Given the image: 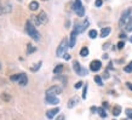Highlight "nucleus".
Masks as SVG:
<instances>
[{"mask_svg":"<svg viewBox=\"0 0 132 120\" xmlns=\"http://www.w3.org/2000/svg\"><path fill=\"white\" fill-rule=\"evenodd\" d=\"M26 30L28 33V35L32 38L33 40H35V41H39L40 40V33L36 30L35 26L30 22V21H27V23H26Z\"/></svg>","mask_w":132,"mask_h":120,"instance_id":"obj_1","label":"nucleus"},{"mask_svg":"<svg viewBox=\"0 0 132 120\" xmlns=\"http://www.w3.org/2000/svg\"><path fill=\"white\" fill-rule=\"evenodd\" d=\"M73 10L76 12L78 16L82 17L85 15V9H84V6H82L81 0H75V1H74V4H73Z\"/></svg>","mask_w":132,"mask_h":120,"instance_id":"obj_2","label":"nucleus"},{"mask_svg":"<svg viewBox=\"0 0 132 120\" xmlns=\"http://www.w3.org/2000/svg\"><path fill=\"white\" fill-rule=\"evenodd\" d=\"M131 12H132L131 9H127V10H125V11L122 12L121 18H120V21H119V24H120L121 27L127 24V22L130 21V18H131Z\"/></svg>","mask_w":132,"mask_h":120,"instance_id":"obj_3","label":"nucleus"},{"mask_svg":"<svg viewBox=\"0 0 132 120\" xmlns=\"http://www.w3.org/2000/svg\"><path fill=\"white\" fill-rule=\"evenodd\" d=\"M69 46V44H68V41H67V39H63L62 41H61V44H60V46H58V49H57V56L58 57H62V56H64L65 55V50H67V47Z\"/></svg>","mask_w":132,"mask_h":120,"instance_id":"obj_4","label":"nucleus"},{"mask_svg":"<svg viewBox=\"0 0 132 120\" xmlns=\"http://www.w3.org/2000/svg\"><path fill=\"white\" fill-rule=\"evenodd\" d=\"M47 16H46V12L45 11H41L38 16L35 17V23L38 24V26H40V24H45V23H47Z\"/></svg>","mask_w":132,"mask_h":120,"instance_id":"obj_5","label":"nucleus"},{"mask_svg":"<svg viewBox=\"0 0 132 120\" xmlns=\"http://www.w3.org/2000/svg\"><path fill=\"white\" fill-rule=\"evenodd\" d=\"M61 92H62V89L60 86L53 85V86H51L50 89L46 90V96H57V95H60Z\"/></svg>","mask_w":132,"mask_h":120,"instance_id":"obj_6","label":"nucleus"},{"mask_svg":"<svg viewBox=\"0 0 132 120\" xmlns=\"http://www.w3.org/2000/svg\"><path fill=\"white\" fill-rule=\"evenodd\" d=\"M73 68H74V70H75L76 74H79V75H85V74H86V70L81 68L80 63H79L78 61H74V63H73Z\"/></svg>","mask_w":132,"mask_h":120,"instance_id":"obj_7","label":"nucleus"},{"mask_svg":"<svg viewBox=\"0 0 132 120\" xmlns=\"http://www.w3.org/2000/svg\"><path fill=\"white\" fill-rule=\"evenodd\" d=\"M87 26H88V20H85L84 22L81 24H75V28H74V30H75L76 33H82L85 30V29L87 28Z\"/></svg>","mask_w":132,"mask_h":120,"instance_id":"obj_8","label":"nucleus"},{"mask_svg":"<svg viewBox=\"0 0 132 120\" xmlns=\"http://www.w3.org/2000/svg\"><path fill=\"white\" fill-rule=\"evenodd\" d=\"M101 67H102V63H101L98 60L92 61L91 64H90V69H91L92 72H98L101 69Z\"/></svg>","mask_w":132,"mask_h":120,"instance_id":"obj_9","label":"nucleus"},{"mask_svg":"<svg viewBox=\"0 0 132 120\" xmlns=\"http://www.w3.org/2000/svg\"><path fill=\"white\" fill-rule=\"evenodd\" d=\"M17 81H18V85H21V86H26V85L28 84V76H27V74H26V73H21L20 79L17 80Z\"/></svg>","mask_w":132,"mask_h":120,"instance_id":"obj_10","label":"nucleus"},{"mask_svg":"<svg viewBox=\"0 0 132 120\" xmlns=\"http://www.w3.org/2000/svg\"><path fill=\"white\" fill-rule=\"evenodd\" d=\"M45 101H46L47 104H58L60 103V100H58L56 96H46Z\"/></svg>","mask_w":132,"mask_h":120,"instance_id":"obj_11","label":"nucleus"},{"mask_svg":"<svg viewBox=\"0 0 132 120\" xmlns=\"http://www.w3.org/2000/svg\"><path fill=\"white\" fill-rule=\"evenodd\" d=\"M76 34H78V33H76L75 30H73L72 34H70V39H69V47H74V46H75Z\"/></svg>","mask_w":132,"mask_h":120,"instance_id":"obj_12","label":"nucleus"},{"mask_svg":"<svg viewBox=\"0 0 132 120\" xmlns=\"http://www.w3.org/2000/svg\"><path fill=\"white\" fill-rule=\"evenodd\" d=\"M58 112H60V108H53L46 113V116H47L48 119H52V118H55V115H56Z\"/></svg>","mask_w":132,"mask_h":120,"instance_id":"obj_13","label":"nucleus"},{"mask_svg":"<svg viewBox=\"0 0 132 120\" xmlns=\"http://www.w3.org/2000/svg\"><path fill=\"white\" fill-rule=\"evenodd\" d=\"M110 30L112 29L109 28V27H105V28H102L101 29V38H105V36H108L109 34H110Z\"/></svg>","mask_w":132,"mask_h":120,"instance_id":"obj_14","label":"nucleus"},{"mask_svg":"<svg viewBox=\"0 0 132 120\" xmlns=\"http://www.w3.org/2000/svg\"><path fill=\"white\" fill-rule=\"evenodd\" d=\"M29 9H30L32 11H36V10L39 9V3L35 1V0H34V1H30V3H29Z\"/></svg>","mask_w":132,"mask_h":120,"instance_id":"obj_15","label":"nucleus"},{"mask_svg":"<svg viewBox=\"0 0 132 120\" xmlns=\"http://www.w3.org/2000/svg\"><path fill=\"white\" fill-rule=\"evenodd\" d=\"M75 102H78V98L76 97H74V98H72V100L68 101V108H73L74 106H75Z\"/></svg>","mask_w":132,"mask_h":120,"instance_id":"obj_16","label":"nucleus"},{"mask_svg":"<svg viewBox=\"0 0 132 120\" xmlns=\"http://www.w3.org/2000/svg\"><path fill=\"white\" fill-rule=\"evenodd\" d=\"M120 112H121V107H120V106H115V107H114V109H113V114H114L115 116L119 115V114H120Z\"/></svg>","mask_w":132,"mask_h":120,"instance_id":"obj_17","label":"nucleus"},{"mask_svg":"<svg viewBox=\"0 0 132 120\" xmlns=\"http://www.w3.org/2000/svg\"><path fill=\"white\" fill-rule=\"evenodd\" d=\"M125 29H126L127 32H132V17L130 18V21L127 22V24L125 26Z\"/></svg>","mask_w":132,"mask_h":120,"instance_id":"obj_18","label":"nucleus"},{"mask_svg":"<svg viewBox=\"0 0 132 120\" xmlns=\"http://www.w3.org/2000/svg\"><path fill=\"white\" fill-rule=\"evenodd\" d=\"M80 55H81L82 57H86V56L88 55V49H87V47H82V49L80 50Z\"/></svg>","mask_w":132,"mask_h":120,"instance_id":"obj_19","label":"nucleus"},{"mask_svg":"<svg viewBox=\"0 0 132 120\" xmlns=\"http://www.w3.org/2000/svg\"><path fill=\"white\" fill-rule=\"evenodd\" d=\"M62 69H63V64H58L56 68L53 69V73H55V74H58V73L62 72Z\"/></svg>","mask_w":132,"mask_h":120,"instance_id":"obj_20","label":"nucleus"},{"mask_svg":"<svg viewBox=\"0 0 132 120\" xmlns=\"http://www.w3.org/2000/svg\"><path fill=\"white\" fill-rule=\"evenodd\" d=\"M97 112H98V114H100L102 118H105V116H107V113H105L104 108H98V110H97Z\"/></svg>","mask_w":132,"mask_h":120,"instance_id":"obj_21","label":"nucleus"},{"mask_svg":"<svg viewBox=\"0 0 132 120\" xmlns=\"http://www.w3.org/2000/svg\"><path fill=\"white\" fill-rule=\"evenodd\" d=\"M88 36H90L91 39H95V38L97 36V30H95V29L90 30V33H88Z\"/></svg>","mask_w":132,"mask_h":120,"instance_id":"obj_22","label":"nucleus"},{"mask_svg":"<svg viewBox=\"0 0 132 120\" xmlns=\"http://www.w3.org/2000/svg\"><path fill=\"white\" fill-rule=\"evenodd\" d=\"M95 81H96L97 84L100 85V86H102V85H103V81H102V78H101V76H95Z\"/></svg>","mask_w":132,"mask_h":120,"instance_id":"obj_23","label":"nucleus"},{"mask_svg":"<svg viewBox=\"0 0 132 120\" xmlns=\"http://www.w3.org/2000/svg\"><path fill=\"white\" fill-rule=\"evenodd\" d=\"M40 67H41V62H39V63H36L34 67H32V68H30V70H32V72H36V70L40 68Z\"/></svg>","mask_w":132,"mask_h":120,"instance_id":"obj_24","label":"nucleus"},{"mask_svg":"<svg viewBox=\"0 0 132 120\" xmlns=\"http://www.w3.org/2000/svg\"><path fill=\"white\" fill-rule=\"evenodd\" d=\"M35 51V47H34V46H32V45L29 44L28 45V47H27V52H28V53H32V52H34Z\"/></svg>","mask_w":132,"mask_h":120,"instance_id":"obj_25","label":"nucleus"},{"mask_svg":"<svg viewBox=\"0 0 132 120\" xmlns=\"http://www.w3.org/2000/svg\"><path fill=\"white\" fill-rule=\"evenodd\" d=\"M124 70H125L126 73H132V66H131V64L126 66V67L124 68Z\"/></svg>","mask_w":132,"mask_h":120,"instance_id":"obj_26","label":"nucleus"},{"mask_svg":"<svg viewBox=\"0 0 132 120\" xmlns=\"http://www.w3.org/2000/svg\"><path fill=\"white\" fill-rule=\"evenodd\" d=\"M126 115H127V118L132 119V109H130V108L126 109Z\"/></svg>","mask_w":132,"mask_h":120,"instance_id":"obj_27","label":"nucleus"},{"mask_svg":"<svg viewBox=\"0 0 132 120\" xmlns=\"http://www.w3.org/2000/svg\"><path fill=\"white\" fill-rule=\"evenodd\" d=\"M20 74H21V73H20ZM20 74H16V75H12L11 78H10V79H11L12 81H16V80L20 79Z\"/></svg>","mask_w":132,"mask_h":120,"instance_id":"obj_28","label":"nucleus"},{"mask_svg":"<svg viewBox=\"0 0 132 120\" xmlns=\"http://www.w3.org/2000/svg\"><path fill=\"white\" fill-rule=\"evenodd\" d=\"M86 93H87V86H84V91H82V98H86Z\"/></svg>","mask_w":132,"mask_h":120,"instance_id":"obj_29","label":"nucleus"},{"mask_svg":"<svg viewBox=\"0 0 132 120\" xmlns=\"http://www.w3.org/2000/svg\"><path fill=\"white\" fill-rule=\"evenodd\" d=\"M102 4H103V1H102V0H96V3H95V5H96L97 7H101Z\"/></svg>","mask_w":132,"mask_h":120,"instance_id":"obj_30","label":"nucleus"},{"mask_svg":"<svg viewBox=\"0 0 132 120\" xmlns=\"http://www.w3.org/2000/svg\"><path fill=\"white\" fill-rule=\"evenodd\" d=\"M82 84H84L82 81H78V83L75 84V89H80L81 86H82Z\"/></svg>","mask_w":132,"mask_h":120,"instance_id":"obj_31","label":"nucleus"},{"mask_svg":"<svg viewBox=\"0 0 132 120\" xmlns=\"http://www.w3.org/2000/svg\"><path fill=\"white\" fill-rule=\"evenodd\" d=\"M124 45H125L124 41H119V43H118V49H122L124 47Z\"/></svg>","mask_w":132,"mask_h":120,"instance_id":"obj_32","label":"nucleus"},{"mask_svg":"<svg viewBox=\"0 0 132 120\" xmlns=\"http://www.w3.org/2000/svg\"><path fill=\"white\" fill-rule=\"evenodd\" d=\"M3 12H4V6L1 5V1H0V15H3Z\"/></svg>","mask_w":132,"mask_h":120,"instance_id":"obj_33","label":"nucleus"},{"mask_svg":"<svg viewBox=\"0 0 132 120\" xmlns=\"http://www.w3.org/2000/svg\"><path fill=\"white\" fill-rule=\"evenodd\" d=\"M56 120H64V115H63V114H61V115L58 116Z\"/></svg>","mask_w":132,"mask_h":120,"instance_id":"obj_34","label":"nucleus"},{"mask_svg":"<svg viewBox=\"0 0 132 120\" xmlns=\"http://www.w3.org/2000/svg\"><path fill=\"white\" fill-rule=\"evenodd\" d=\"M126 86H127L130 90H132V84H131V83H126Z\"/></svg>","mask_w":132,"mask_h":120,"instance_id":"obj_35","label":"nucleus"},{"mask_svg":"<svg viewBox=\"0 0 132 120\" xmlns=\"http://www.w3.org/2000/svg\"><path fill=\"white\" fill-rule=\"evenodd\" d=\"M98 110V108H96V107H92L91 108V112H97Z\"/></svg>","mask_w":132,"mask_h":120,"instance_id":"obj_36","label":"nucleus"},{"mask_svg":"<svg viewBox=\"0 0 132 120\" xmlns=\"http://www.w3.org/2000/svg\"><path fill=\"white\" fill-rule=\"evenodd\" d=\"M64 58H65V60L68 61V60H70V56H69V55H67V53H65V56H64Z\"/></svg>","mask_w":132,"mask_h":120,"instance_id":"obj_37","label":"nucleus"},{"mask_svg":"<svg viewBox=\"0 0 132 120\" xmlns=\"http://www.w3.org/2000/svg\"><path fill=\"white\" fill-rule=\"evenodd\" d=\"M103 107H104V108H107V107H108V104H107V102H103Z\"/></svg>","mask_w":132,"mask_h":120,"instance_id":"obj_38","label":"nucleus"},{"mask_svg":"<svg viewBox=\"0 0 132 120\" xmlns=\"http://www.w3.org/2000/svg\"><path fill=\"white\" fill-rule=\"evenodd\" d=\"M130 64H131V66H132V62H131V63H130Z\"/></svg>","mask_w":132,"mask_h":120,"instance_id":"obj_39","label":"nucleus"},{"mask_svg":"<svg viewBox=\"0 0 132 120\" xmlns=\"http://www.w3.org/2000/svg\"><path fill=\"white\" fill-rule=\"evenodd\" d=\"M0 68H1V64H0Z\"/></svg>","mask_w":132,"mask_h":120,"instance_id":"obj_40","label":"nucleus"}]
</instances>
